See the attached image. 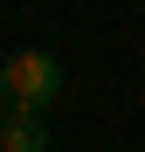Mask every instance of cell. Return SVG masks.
Masks as SVG:
<instances>
[{
  "label": "cell",
  "mask_w": 145,
  "mask_h": 152,
  "mask_svg": "<svg viewBox=\"0 0 145 152\" xmlns=\"http://www.w3.org/2000/svg\"><path fill=\"white\" fill-rule=\"evenodd\" d=\"M0 97L21 111H48L62 97V62L48 56V48H21V56L0 62Z\"/></svg>",
  "instance_id": "cell-1"
},
{
  "label": "cell",
  "mask_w": 145,
  "mask_h": 152,
  "mask_svg": "<svg viewBox=\"0 0 145 152\" xmlns=\"http://www.w3.org/2000/svg\"><path fill=\"white\" fill-rule=\"evenodd\" d=\"M0 152H48V124H42V111L7 104V124H0Z\"/></svg>",
  "instance_id": "cell-2"
},
{
  "label": "cell",
  "mask_w": 145,
  "mask_h": 152,
  "mask_svg": "<svg viewBox=\"0 0 145 152\" xmlns=\"http://www.w3.org/2000/svg\"><path fill=\"white\" fill-rule=\"evenodd\" d=\"M0 124H7V97H0Z\"/></svg>",
  "instance_id": "cell-3"
}]
</instances>
